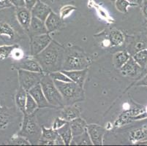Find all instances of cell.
I'll list each match as a JSON object with an SVG mask.
<instances>
[{"label": "cell", "instance_id": "cell-1", "mask_svg": "<svg viewBox=\"0 0 147 146\" xmlns=\"http://www.w3.org/2000/svg\"><path fill=\"white\" fill-rule=\"evenodd\" d=\"M65 53V47L55 40H52L47 48L34 56V58L40 64L44 73L49 74L62 70Z\"/></svg>", "mask_w": 147, "mask_h": 146}, {"label": "cell", "instance_id": "cell-2", "mask_svg": "<svg viewBox=\"0 0 147 146\" xmlns=\"http://www.w3.org/2000/svg\"><path fill=\"white\" fill-rule=\"evenodd\" d=\"M90 60L86 54L76 47L65 48L62 70H79L88 69Z\"/></svg>", "mask_w": 147, "mask_h": 146}, {"label": "cell", "instance_id": "cell-3", "mask_svg": "<svg viewBox=\"0 0 147 146\" xmlns=\"http://www.w3.org/2000/svg\"><path fill=\"white\" fill-rule=\"evenodd\" d=\"M56 86L62 96L65 105H73L84 101L85 99L82 86L74 82H61L53 80Z\"/></svg>", "mask_w": 147, "mask_h": 146}, {"label": "cell", "instance_id": "cell-4", "mask_svg": "<svg viewBox=\"0 0 147 146\" xmlns=\"http://www.w3.org/2000/svg\"><path fill=\"white\" fill-rule=\"evenodd\" d=\"M42 133V128L39 126L35 116L32 114H24L22 125L18 135L27 139L32 145H37Z\"/></svg>", "mask_w": 147, "mask_h": 146}, {"label": "cell", "instance_id": "cell-5", "mask_svg": "<svg viewBox=\"0 0 147 146\" xmlns=\"http://www.w3.org/2000/svg\"><path fill=\"white\" fill-rule=\"evenodd\" d=\"M40 85L45 96L52 106L54 108H63L65 106L62 96L49 74L44 75Z\"/></svg>", "mask_w": 147, "mask_h": 146}, {"label": "cell", "instance_id": "cell-6", "mask_svg": "<svg viewBox=\"0 0 147 146\" xmlns=\"http://www.w3.org/2000/svg\"><path fill=\"white\" fill-rule=\"evenodd\" d=\"M45 73L31 72L24 69H18V83L20 87L26 92H29L34 85L40 83L42 77Z\"/></svg>", "mask_w": 147, "mask_h": 146}, {"label": "cell", "instance_id": "cell-7", "mask_svg": "<svg viewBox=\"0 0 147 146\" xmlns=\"http://www.w3.org/2000/svg\"><path fill=\"white\" fill-rule=\"evenodd\" d=\"M52 38L49 33L30 37V55L34 57L39 54L51 42Z\"/></svg>", "mask_w": 147, "mask_h": 146}, {"label": "cell", "instance_id": "cell-8", "mask_svg": "<svg viewBox=\"0 0 147 146\" xmlns=\"http://www.w3.org/2000/svg\"><path fill=\"white\" fill-rule=\"evenodd\" d=\"M13 67L16 69H24L31 72H41L44 73L39 62L35 59H21L16 60L13 64Z\"/></svg>", "mask_w": 147, "mask_h": 146}, {"label": "cell", "instance_id": "cell-9", "mask_svg": "<svg viewBox=\"0 0 147 146\" xmlns=\"http://www.w3.org/2000/svg\"><path fill=\"white\" fill-rule=\"evenodd\" d=\"M28 93L32 96L33 99L35 100L38 105V108H54L52 106L51 104L48 102L47 99L45 96L43 92H42V87H41L40 83L34 85V87L31 88L30 90L28 92Z\"/></svg>", "mask_w": 147, "mask_h": 146}, {"label": "cell", "instance_id": "cell-10", "mask_svg": "<svg viewBox=\"0 0 147 146\" xmlns=\"http://www.w3.org/2000/svg\"><path fill=\"white\" fill-rule=\"evenodd\" d=\"M87 130L92 145H102L103 142L104 135L105 129L97 124H89L87 125Z\"/></svg>", "mask_w": 147, "mask_h": 146}, {"label": "cell", "instance_id": "cell-11", "mask_svg": "<svg viewBox=\"0 0 147 146\" xmlns=\"http://www.w3.org/2000/svg\"><path fill=\"white\" fill-rule=\"evenodd\" d=\"M144 68L140 67L131 56L129 59L124 64V66L120 69L121 73L125 77H136L141 73Z\"/></svg>", "mask_w": 147, "mask_h": 146}, {"label": "cell", "instance_id": "cell-12", "mask_svg": "<svg viewBox=\"0 0 147 146\" xmlns=\"http://www.w3.org/2000/svg\"><path fill=\"white\" fill-rule=\"evenodd\" d=\"M45 24L49 33L60 30L65 26L64 20L60 17L59 14H57L53 11L48 16Z\"/></svg>", "mask_w": 147, "mask_h": 146}, {"label": "cell", "instance_id": "cell-13", "mask_svg": "<svg viewBox=\"0 0 147 146\" xmlns=\"http://www.w3.org/2000/svg\"><path fill=\"white\" fill-rule=\"evenodd\" d=\"M51 12V8L48 5V4L42 2L41 0H38L35 5L31 10L32 17L39 18L42 21H45L48 16Z\"/></svg>", "mask_w": 147, "mask_h": 146}, {"label": "cell", "instance_id": "cell-14", "mask_svg": "<svg viewBox=\"0 0 147 146\" xmlns=\"http://www.w3.org/2000/svg\"><path fill=\"white\" fill-rule=\"evenodd\" d=\"M42 133L40 138L38 145H55V142L57 140L59 135L57 130L53 129V128H45L44 126L42 127Z\"/></svg>", "mask_w": 147, "mask_h": 146}, {"label": "cell", "instance_id": "cell-15", "mask_svg": "<svg viewBox=\"0 0 147 146\" xmlns=\"http://www.w3.org/2000/svg\"><path fill=\"white\" fill-rule=\"evenodd\" d=\"M16 18L18 20L19 24L23 28L26 30H28L30 26L31 21L32 18V15L31 13V10L26 7H22L16 8Z\"/></svg>", "mask_w": 147, "mask_h": 146}, {"label": "cell", "instance_id": "cell-16", "mask_svg": "<svg viewBox=\"0 0 147 146\" xmlns=\"http://www.w3.org/2000/svg\"><path fill=\"white\" fill-rule=\"evenodd\" d=\"M27 31L30 37L49 33L45 26V21H41L40 19L35 17H32V18L30 26Z\"/></svg>", "mask_w": 147, "mask_h": 146}, {"label": "cell", "instance_id": "cell-17", "mask_svg": "<svg viewBox=\"0 0 147 146\" xmlns=\"http://www.w3.org/2000/svg\"><path fill=\"white\" fill-rule=\"evenodd\" d=\"M69 77L73 82L84 86L88 74V69H79V70H61Z\"/></svg>", "mask_w": 147, "mask_h": 146}, {"label": "cell", "instance_id": "cell-18", "mask_svg": "<svg viewBox=\"0 0 147 146\" xmlns=\"http://www.w3.org/2000/svg\"><path fill=\"white\" fill-rule=\"evenodd\" d=\"M80 116H81V111L78 108L74 106V104L65 105L60 112V117L65 119L68 122L80 117Z\"/></svg>", "mask_w": 147, "mask_h": 146}, {"label": "cell", "instance_id": "cell-19", "mask_svg": "<svg viewBox=\"0 0 147 146\" xmlns=\"http://www.w3.org/2000/svg\"><path fill=\"white\" fill-rule=\"evenodd\" d=\"M69 125L71 128L73 136L76 137L78 135L84 133L87 129V124L84 119L80 117L76 119H73L71 121H69Z\"/></svg>", "mask_w": 147, "mask_h": 146}, {"label": "cell", "instance_id": "cell-20", "mask_svg": "<svg viewBox=\"0 0 147 146\" xmlns=\"http://www.w3.org/2000/svg\"><path fill=\"white\" fill-rule=\"evenodd\" d=\"M27 93L26 91L21 87H19L16 92V94L15 96V102L16 104L17 108L20 110L23 114L25 113V109H26V98H27Z\"/></svg>", "mask_w": 147, "mask_h": 146}, {"label": "cell", "instance_id": "cell-21", "mask_svg": "<svg viewBox=\"0 0 147 146\" xmlns=\"http://www.w3.org/2000/svg\"><path fill=\"white\" fill-rule=\"evenodd\" d=\"M130 57L131 56L128 53V51L122 50V51L117 52L113 55V65L117 69H120L124 66V64L129 59Z\"/></svg>", "mask_w": 147, "mask_h": 146}, {"label": "cell", "instance_id": "cell-22", "mask_svg": "<svg viewBox=\"0 0 147 146\" xmlns=\"http://www.w3.org/2000/svg\"><path fill=\"white\" fill-rule=\"evenodd\" d=\"M57 131L58 132L59 135L63 140L65 145H70V143H71V140L73 139V133H72L71 128H70V125H69V123H67L65 125H64L62 127L57 129Z\"/></svg>", "mask_w": 147, "mask_h": 146}, {"label": "cell", "instance_id": "cell-23", "mask_svg": "<svg viewBox=\"0 0 147 146\" xmlns=\"http://www.w3.org/2000/svg\"><path fill=\"white\" fill-rule=\"evenodd\" d=\"M108 40L111 46H121L125 42V36L119 30H112L108 35Z\"/></svg>", "mask_w": 147, "mask_h": 146}, {"label": "cell", "instance_id": "cell-24", "mask_svg": "<svg viewBox=\"0 0 147 146\" xmlns=\"http://www.w3.org/2000/svg\"><path fill=\"white\" fill-rule=\"evenodd\" d=\"M70 145H92V143L90 140V137H89L87 130L84 133L81 134V135L73 137L71 140V143H70Z\"/></svg>", "mask_w": 147, "mask_h": 146}, {"label": "cell", "instance_id": "cell-25", "mask_svg": "<svg viewBox=\"0 0 147 146\" xmlns=\"http://www.w3.org/2000/svg\"><path fill=\"white\" fill-rule=\"evenodd\" d=\"M147 137V128L146 126L139 128L130 133V140L133 143L142 141Z\"/></svg>", "mask_w": 147, "mask_h": 146}, {"label": "cell", "instance_id": "cell-26", "mask_svg": "<svg viewBox=\"0 0 147 146\" xmlns=\"http://www.w3.org/2000/svg\"><path fill=\"white\" fill-rule=\"evenodd\" d=\"M0 37H5L9 40H13L15 32L13 28L6 23H0Z\"/></svg>", "mask_w": 147, "mask_h": 146}, {"label": "cell", "instance_id": "cell-27", "mask_svg": "<svg viewBox=\"0 0 147 146\" xmlns=\"http://www.w3.org/2000/svg\"><path fill=\"white\" fill-rule=\"evenodd\" d=\"M19 48L18 45H0V59L5 60V59L11 56L13 50Z\"/></svg>", "mask_w": 147, "mask_h": 146}, {"label": "cell", "instance_id": "cell-28", "mask_svg": "<svg viewBox=\"0 0 147 146\" xmlns=\"http://www.w3.org/2000/svg\"><path fill=\"white\" fill-rule=\"evenodd\" d=\"M139 66L145 68L147 64V48L138 51L132 56Z\"/></svg>", "mask_w": 147, "mask_h": 146}, {"label": "cell", "instance_id": "cell-29", "mask_svg": "<svg viewBox=\"0 0 147 146\" xmlns=\"http://www.w3.org/2000/svg\"><path fill=\"white\" fill-rule=\"evenodd\" d=\"M10 121V115L7 110L0 107V131L4 130Z\"/></svg>", "mask_w": 147, "mask_h": 146}, {"label": "cell", "instance_id": "cell-30", "mask_svg": "<svg viewBox=\"0 0 147 146\" xmlns=\"http://www.w3.org/2000/svg\"><path fill=\"white\" fill-rule=\"evenodd\" d=\"M38 109V105L35 100L33 99V97L27 93V98H26V109H25V113L26 114H32L34 113L35 111Z\"/></svg>", "mask_w": 147, "mask_h": 146}, {"label": "cell", "instance_id": "cell-31", "mask_svg": "<svg viewBox=\"0 0 147 146\" xmlns=\"http://www.w3.org/2000/svg\"><path fill=\"white\" fill-rule=\"evenodd\" d=\"M147 48V42L144 40H138L134 42L130 47V50H128V53L130 54L131 56H133L136 52L140 51L141 50H144Z\"/></svg>", "mask_w": 147, "mask_h": 146}, {"label": "cell", "instance_id": "cell-32", "mask_svg": "<svg viewBox=\"0 0 147 146\" xmlns=\"http://www.w3.org/2000/svg\"><path fill=\"white\" fill-rule=\"evenodd\" d=\"M115 6H116L117 10L122 13H127L129 7L136 6V5L129 2L127 0H116L115 1Z\"/></svg>", "mask_w": 147, "mask_h": 146}, {"label": "cell", "instance_id": "cell-33", "mask_svg": "<svg viewBox=\"0 0 147 146\" xmlns=\"http://www.w3.org/2000/svg\"><path fill=\"white\" fill-rule=\"evenodd\" d=\"M49 75L53 80L61 81V82H73L61 70L51 72Z\"/></svg>", "mask_w": 147, "mask_h": 146}, {"label": "cell", "instance_id": "cell-34", "mask_svg": "<svg viewBox=\"0 0 147 146\" xmlns=\"http://www.w3.org/2000/svg\"><path fill=\"white\" fill-rule=\"evenodd\" d=\"M9 145H30L31 143L26 138L20 135L13 137L11 140L9 141Z\"/></svg>", "mask_w": 147, "mask_h": 146}, {"label": "cell", "instance_id": "cell-35", "mask_svg": "<svg viewBox=\"0 0 147 146\" xmlns=\"http://www.w3.org/2000/svg\"><path fill=\"white\" fill-rule=\"evenodd\" d=\"M76 10V7L71 5H66L63 6L59 10V15L62 19H65V18L68 17L71 14L74 10Z\"/></svg>", "mask_w": 147, "mask_h": 146}, {"label": "cell", "instance_id": "cell-36", "mask_svg": "<svg viewBox=\"0 0 147 146\" xmlns=\"http://www.w3.org/2000/svg\"><path fill=\"white\" fill-rule=\"evenodd\" d=\"M68 123V121H67L65 119L62 118L59 116V117H57L56 118L55 120H53V125H52V128L53 129H55V130H57L59 129H60L61 127L63 126L64 125Z\"/></svg>", "mask_w": 147, "mask_h": 146}, {"label": "cell", "instance_id": "cell-37", "mask_svg": "<svg viewBox=\"0 0 147 146\" xmlns=\"http://www.w3.org/2000/svg\"><path fill=\"white\" fill-rule=\"evenodd\" d=\"M11 56L13 57L16 60H20L23 59V52L21 51V50L19 48H18L13 50Z\"/></svg>", "mask_w": 147, "mask_h": 146}, {"label": "cell", "instance_id": "cell-38", "mask_svg": "<svg viewBox=\"0 0 147 146\" xmlns=\"http://www.w3.org/2000/svg\"><path fill=\"white\" fill-rule=\"evenodd\" d=\"M12 5L15 6L16 8L25 7L24 0H9Z\"/></svg>", "mask_w": 147, "mask_h": 146}, {"label": "cell", "instance_id": "cell-39", "mask_svg": "<svg viewBox=\"0 0 147 146\" xmlns=\"http://www.w3.org/2000/svg\"><path fill=\"white\" fill-rule=\"evenodd\" d=\"M37 1H38V0H24L25 7H26L27 9H29V10H31L32 9L33 7L35 5V4L37 3Z\"/></svg>", "mask_w": 147, "mask_h": 146}, {"label": "cell", "instance_id": "cell-40", "mask_svg": "<svg viewBox=\"0 0 147 146\" xmlns=\"http://www.w3.org/2000/svg\"><path fill=\"white\" fill-rule=\"evenodd\" d=\"M141 12H142L143 15L147 20V0H144L141 4Z\"/></svg>", "mask_w": 147, "mask_h": 146}, {"label": "cell", "instance_id": "cell-41", "mask_svg": "<svg viewBox=\"0 0 147 146\" xmlns=\"http://www.w3.org/2000/svg\"><path fill=\"white\" fill-rule=\"evenodd\" d=\"M136 85V86H147V74L141 80L138 81Z\"/></svg>", "mask_w": 147, "mask_h": 146}, {"label": "cell", "instance_id": "cell-42", "mask_svg": "<svg viewBox=\"0 0 147 146\" xmlns=\"http://www.w3.org/2000/svg\"><path fill=\"white\" fill-rule=\"evenodd\" d=\"M0 3L2 4V6L0 7V8L6 7H9L10 5H11L9 0H0Z\"/></svg>", "mask_w": 147, "mask_h": 146}, {"label": "cell", "instance_id": "cell-43", "mask_svg": "<svg viewBox=\"0 0 147 146\" xmlns=\"http://www.w3.org/2000/svg\"><path fill=\"white\" fill-rule=\"evenodd\" d=\"M128 2H130V3L133 4L136 6H138V5H141V4L143 3L144 0H127Z\"/></svg>", "mask_w": 147, "mask_h": 146}, {"label": "cell", "instance_id": "cell-44", "mask_svg": "<svg viewBox=\"0 0 147 146\" xmlns=\"http://www.w3.org/2000/svg\"><path fill=\"white\" fill-rule=\"evenodd\" d=\"M136 145H147V140H146V141L142 140V141L138 142L137 143H136Z\"/></svg>", "mask_w": 147, "mask_h": 146}, {"label": "cell", "instance_id": "cell-45", "mask_svg": "<svg viewBox=\"0 0 147 146\" xmlns=\"http://www.w3.org/2000/svg\"><path fill=\"white\" fill-rule=\"evenodd\" d=\"M41 1H42V2H45V3H46V2H47L48 0H41Z\"/></svg>", "mask_w": 147, "mask_h": 146}]
</instances>
